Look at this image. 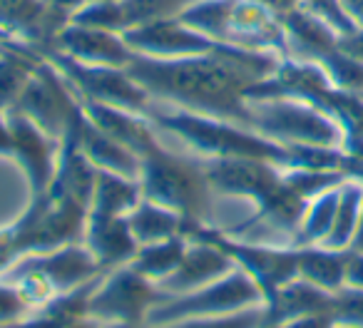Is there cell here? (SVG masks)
Instances as JSON below:
<instances>
[{
  "label": "cell",
  "mask_w": 363,
  "mask_h": 328,
  "mask_svg": "<svg viewBox=\"0 0 363 328\" xmlns=\"http://www.w3.org/2000/svg\"><path fill=\"white\" fill-rule=\"evenodd\" d=\"M281 55L217 43L207 55L150 57L135 52L125 67L155 102L222 117L252 130L247 92L279 70Z\"/></svg>",
  "instance_id": "cell-1"
},
{
  "label": "cell",
  "mask_w": 363,
  "mask_h": 328,
  "mask_svg": "<svg viewBox=\"0 0 363 328\" xmlns=\"http://www.w3.org/2000/svg\"><path fill=\"white\" fill-rule=\"evenodd\" d=\"M160 132L177 135L199 159H264L289 169L296 167V152L232 120L199 115L179 107H155L147 115Z\"/></svg>",
  "instance_id": "cell-2"
},
{
  "label": "cell",
  "mask_w": 363,
  "mask_h": 328,
  "mask_svg": "<svg viewBox=\"0 0 363 328\" xmlns=\"http://www.w3.org/2000/svg\"><path fill=\"white\" fill-rule=\"evenodd\" d=\"M142 197L179 214L184 222L209 224L214 189L209 187L202 162L157 147L140 162Z\"/></svg>",
  "instance_id": "cell-3"
},
{
  "label": "cell",
  "mask_w": 363,
  "mask_h": 328,
  "mask_svg": "<svg viewBox=\"0 0 363 328\" xmlns=\"http://www.w3.org/2000/svg\"><path fill=\"white\" fill-rule=\"evenodd\" d=\"M100 273V264L90 254V249L82 242H72L65 247L50 249V251L28 254L21 256L6 273L3 281H11L18 286L30 308L48 303L52 296H60L82 283L92 281Z\"/></svg>",
  "instance_id": "cell-4"
},
{
  "label": "cell",
  "mask_w": 363,
  "mask_h": 328,
  "mask_svg": "<svg viewBox=\"0 0 363 328\" xmlns=\"http://www.w3.org/2000/svg\"><path fill=\"white\" fill-rule=\"evenodd\" d=\"M252 130L286 147H341L343 130L333 117L296 97L249 100Z\"/></svg>",
  "instance_id": "cell-5"
},
{
  "label": "cell",
  "mask_w": 363,
  "mask_h": 328,
  "mask_svg": "<svg viewBox=\"0 0 363 328\" xmlns=\"http://www.w3.org/2000/svg\"><path fill=\"white\" fill-rule=\"evenodd\" d=\"M182 237L187 242H207L222 249L234 266L242 268L264 293V303L274 296L281 286L298 278V249H277L264 244H249L234 239L229 232L214 229L212 224L202 222H182Z\"/></svg>",
  "instance_id": "cell-6"
},
{
  "label": "cell",
  "mask_w": 363,
  "mask_h": 328,
  "mask_svg": "<svg viewBox=\"0 0 363 328\" xmlns=\"http://www.w3.org/2000/svg\"><path fill=\"white\" fill-rule=\"evenodd\" d=\"M257 306H264L262 288L242 268H232L207 286L169 296L150 313L147 326H164V323L197 316H227V313L247 311V308Z\"/></svg>",
  "instance_id": "cell-7"
},
{
  "label": "cell",
  "mask_w": 363,
  "mask_h": 328,
  "mask_svg": "<svg viewBox=\"0 0 363 328\" xmlns=\"http://www.w3.org/2000/svg\"><path fill=\"white\" fill-rule=\"evenodd\" d=\"M33 47V45H30ZM40 57H45L62 77L72 85L80 100L92 102H105V105H115L122 110L140 112V115H150L155 107V100L147 95V90L130 77V72L122 67H102V65H85L65 52L55 50V47H33Z\"/></svg>",
  "instance_id": "cell-8"
},
{
  "label": "cell",
  "mask_w": 363,
  "mask_h": 328,
  "mask_svg": "<svg viewBox=\"0 0 363 328\" xmlns=\"http://www.w3.org/2000/svg\"><path fill=\"white\" fill-rule=\"evenodd\" d=\"M169 296L172 293H167L160 283L125 264L100 276L90 296V313L100 323L147 326L150 313Z\"/></svg>",
  "instance_id": "cell-9"
},
{
  "label": "cell",
  "mask_w": 363,
  "mask_h": 328,
  "mask_svg": "<svg viewBox=\"0 0 363 328\" xmlns=\"http://www.w3.org/2000/svg\"><path fill=\"white\" fill-rule=\"evenodd\" d=\"M8 122H11V132H13L11 159H16V164L23 169V174H26L30 199L45 197L52 179H55L62 142L50 137L45 130H40L35 122L28 120V117L18 110L8 112Z\"/></svg>",
  "instance_id": "cell-10"
},
{
  "label": "cell",
  "mask_w": 363,
  "mask_h": 328,
  "mask_svg": "<svg viewBox=\"0 0 363 328\" xmlns=\"http://www.w3.org/2000/svg\"><path fill=\"white\" fill-rule=\"evenodd\" d=\"M125 43L140 55L150 57H189V55H207L214 50L217 43L209 40L199 30L182 23L179 16L157 21L150 26L132 28L122 33Z\"/></svg>",
  "instance_id": "cell-11"
},
{
  "label": "cell",
  "mask_w": 363,
  "mask_h": 328,
  "mask_svg": "<svg viewBox=\"0 0 363 328\" xmlns=\"http://www.w3.org/2000/svg\"><path fill=\"white\" fill-rule=\"evenodd\" d=\"M50 47L65 52L72 60L85 62V65L122 67V70L130 65L132 55H135V50L127 45L120 33L80 26V23H65L57 30Z\"/></svg>",
  "instance_id": "cell-12"
},
{
  "label": "cell",
  "mask_w": 363,
  "mask_h": 328,
  "mask_svg": "<svg viewBox=\"0 0 363 328\" xmlns=\"http://www.w3.org/2000/svg\"><path fill=\"white\" fill-rule=\"evenodd\" d=\"M85 115L100 127L102 132L117 140L122 147H127L130 152H135L137 157H147L150 152H155L162 145L157 140V127L152 125V120L147 115L132 110H122L115 105H105V102H92V100H80Z\"/></svg>",
  "instance_id": "cell-13"
},
{
  "label": "cell",
  "mask_w": 363,
  "mask_h": 328,
  "mask_svg": "<svg viewBox=\"0 0 363 328\" xmlns=\"http://www.w3.org/2000/svg\"><path fill=\"white\" fill-rule=\"evenodd\" d=\"M67 135L77 142L80 152L92 162L95 169H107V172H117V174H125V177L140 179V157L127 149V147H122L117 140H112L107 132H102L85 115L82 105Z\"/></svg>",
  "instance_id": "cell-14"
},
{
  "label": "cell",
  "mask_w": 363,
  "mask_h": 328,
  "mask_svg": "<svg viewBox=\"0 0 363 328\" xmlns=\"http://www.w3.org/2000/svg\"><path fill=\"white\" fill-rule=\"evenodd\" d=\"M100 276L67 293L52 296L48 303L33 308L26 318L8 328H102V323L90 313V296Z\"/></svg>",
  "instance_id": "cell-15"
},
{
  "label": "cell",
  "mask_w": 363,
  "mask_h": 328,
  "mask_svg": "<svg viewBox=\"0 0 363 328\" xmlns=\"http://www.w3.org/2000/svg\"><path fill=\"white\" fill-rule=\"evenodd\" d=\"M234 266V261L217 249L214 244L207 242H189L187 251H184V259L177 266V271L172 276H167L164 281L160 283L167 293L177 296V293H187L194 291V288H202L207 283L222 278L224 273H229Z\"/></svg>",
  "instance_id": "cell-16"
},
{
  "label": "cell",
  "mask_w": 363,
  "mask_h": 328,
  "mask_svg": "<svg viewBox=\"0 0 363 328\" xmlns=\"http://www.w3.org/2000/svg\"><path fill=\"white\" fill-rule=\"evenodd\" d=\"M82 244L90 249V254L100 264L102 271H110V268L130 264L132 256L137 254V249H140L127 217L87 219Z\"/></svg>",
  "instance_id": "cell-17"
},
{
  "label": "cell",
  "mask_w": 363,
  "mask_h": 328,
  "mask_svg": "<svg viewBox=\"0 0 363 328\" xmlns=\"http://www.w3.org/2000/svg\"><path fill=\"white\" fill-rule=\"evenodd\" d=\"M140 199H142L140 179L125 177V174H117V172H107V169H97L87 219L130 217V212L140 204Z\"/></svg>",
  "instance_id": "cell-18"
},
{
  "label": "cell",
  "mask_w": 363,
  "mask_h": 328,
  "mask_svg": "<svg viewBox=\"0 0 363 328\" xmlns=\"http://www.w3.org/2000/svg\"><path fill=\"white\" fill-rule=\"evenodd\" d=\"M298 249V278L323 288L338 291L346 286L348 249L328 247H296Z\"/></svg>",
  "instance_id": "cell-19"
},
{
  "label": "cell",
  "mask_w": 363,
  "mask_h": 328,
  "mask_svg": "<svg viewBox=\"0 0 363 328\" xmlns=\"http://www.w3.org/2000/svg\"><path fill=\"white\" fill-rule=\"evenodd\" d=\"M127 222H130V229L135 234L137 244L142 247V244H155L172 237H179L184 219L177 212H172V209L142 197L140 204L130 212Z\"/></svg>",
  "instance_id": "cell-20"
},
{
  "label": "cell",
  "mask_w": 363,
  "mask_h": 328,
  "mask_svg": "<svg viewBox=\"0 0 363 328\" xmlns=\"http://www.w3.org/2000/svg\"><path fill=\"white\" fill-rule=\"evenodd\" d=\"M189 242L184 237H172L164 239V242H155V244H142L137 249V254L132 256L130 266L135 271H140L142 276L152 278L155 283H162L167 276L177 271V266L184 259V251H187Z\"/></svg>",
  "instance_id": "cell-21"
},
{
  "label": "cell",
  "mask_w": 363,
  "mask_h": 328,
  "mask_svg": "<svg viewBox=\"0 0 363 328\" xmlns=\"http://www.w3.org/2000/svg\"><path fill=\"white\" fill-rule=\"evenodd\" d=\"M341 184L326 189L323 194H318V197H313L308 202L306 214H303L301 224H298L296 234H294V247H318V244H323V239L328 237V232L333 227V219H336Z\"/></svg>",
  "instance_id": "cell-22"
},
{
  "label": "cell",
  "mask_w": 363,
  "mask_h": 328,
  "mask_svg": "<svg viewBox=\"0 0 363 328\" xmlns=\"http://www.w3.org/2000/svg\"><path fill=\"white\" fill-rule=\"evenodd\" d=\"M112 3L117 11L120 33H127L132 28L182 16L194 0H112Z\"/></svg>",
  "instance_id": "cell-23"
},
{
  "label": "cell",
  "mask_w": 363,
  "mask_h": 328,
  "mask_svg": "<svg viewBox=\"0 0 363 328\" xmlns=\"http://www.w3.org/2000/svg\"><path fill=\"white\" fill-rule=\"evenodd\" d=\"M363 207V182L358 179H346L341 184V197H338V209L336 219H333V227L328 232V237L323 239V244L318 247L328 249H348L353 242V234L358 227V217H361Z\"/></svg>",
  "instance_id": "cell-24"
},
{
  "label": "cell",
  "mask_w": 363,
  "mask_h": 328,
  "mask_svg": "<svg viewBox=\"0 0 363 328\" xmlns=\"http://www.w3.org/2000/svg\"><path fill=\"white\" fill-rule=\"evenodd\" d=\"M264 323V306L247 308V311L227 313V316H197L182 318L164 326H147V328H262Z\"/></svg>",
  "instance_id": "cell-25"
},
{
  "label": "cell",
  "mask_w": 363,
  "mask_h": 328,
  "mask_svg": "<svg viewBox=\"0 0 363 328\" xmlns=\"http://www.w3.org/2000/svg\"><path fill=\"white\" fill-rule=\"evenodd\" d=\"M331 321L363 328V288L341 286L331 296Z\"/></svg>",
  "instance_id": "cell-26"
},
{
  "label": "cell",
  "mask_w": 363,
  "mask_h": 328,
  "mask_svg": "<svg viewBox=\"0 0 363 328\" xmlns=\"http://www.w3.org/2000/svg\"><path fill=\"white\" fill-rule=\"evenodd\" d=\"M30 303L23 298L16 283L0 278V328H8L30 313Z\"/></svg>",
  "instance_id": "cell-27"
},
{
  "label": "cell",
  "mask_w": 363,
  "mask_h": 328,
  "mask_svg": "<svg viewBox=\"0 0 363 328\" xmlns=\"http://www.w3.org/2000/svg\"><path fill=\"white\" fill-rule=\"evenodd\" d=\"M346 286L363 288V251H351V249H348Z\"/></svg>",
  "instance_id": "cell-28"
},
{
  "label": "cell",
  "mask_w": 363,
  "mask_h": 328,
  "mask_svg": "<svg viewBox=\"0 0 363 328\" xmlns=\"http://www.w3.org/2000/svg\"><path fill=\"white\" fill-rule=\"evenodd\" d=\"M0 157H13V132L8 122V112H0Z\"/></svg>",
  "instance_id": "cell-29"
},
{
  "label": "cell",
  "mask_w": 363,
  "mask_h": 328,
  "mask_svg": "<svg viewBox=\"0 0 363 328\" xmlns=\"http://www.w3.org/2000/svg\"><path fill=\"white\" fill-rule=\"evenodd\" d=\"M257 3H262V6H267L272 13H277V16H284V13L294 11V8L301 6V0H257Z\"/></svg>",
  "instance_id": "cell-30"
},
{
  "label": "cell",
  "mask_w": 363,
  "mask_h": 328,
  "mask_svg": "<svg viewBox=\"0 0 363 328\" xmlns=\"http://www.w3.org/2000/svg\"><path fill=\"white\" fill-rule=\"evenodd\" d=\"M348 249H351V251H363V207H361V217H358L356 234H353V242Z\"/></svg>",
  "instance_id": "cell-31"
},
{
  "label": "cell",
  "mask_w": 363,
  "mask_h": 328,
  "mask_svg": "<svg viewBox=\"0 0 363 328\" xmlns=\"http://www.w3.org/2000/svg\"><path fill=\"white\" fill-rule=\"evenodd\" d=\"M102 328H147V326H132V323H102Z\"/></svg>",
  "instance_id": "cell-32"
},
{
  "label": "cell",
  "mask_w": 363,
  "mask_h": 328,
  "mask_svg": "<svg viewBox=\"0 0 363 328\" xmlns=\"http://www.w3.org/2000/svg\"><path fill=\"white\" fill-rule=\"evenodd\" d=\"M331 328H358V326H348V323H331Z\"/></svg>",
  "instance_id": "cell-33"
}]
</instances>
